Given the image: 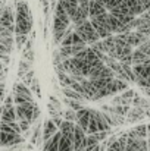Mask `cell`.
I'll use <instances>...</instances> for the list:
<instances>
[{
  "label": "cell",
  "mask_w": 150,
  "mask_h": 151,
  "mask_svg": "<svg viewBox=\"0 0 150 151\" xmlns=\"http://www.w3.org/2000/svg\"><path fill=\"white\" fill-rule=\"evenodd\" d=\"M15 34H31L33 32V13L30 4L25 0H15Z\"/></svg>",
  "instance_id": "obj_1"
},
{
  "label": "cell",
  "mask_w": 150,
  "mask_h": 151,
  "mask_svg": "<svg viewBox=\"0 0 150 151\" xmlns=\"http://www.w3.org/2000/svg\"><path fill=\"white\" fill-rule=\"evenodd\" d=\"M24 142V137L16 134L7 123L0 122V147H15Z\"/></svg>",
  "instance_id": "obj_2"
},
{
  "label": "cell",
  "mask_w": 150,
  "mask_h": 151,
  "mask_svg": "<svg viewBox=\"0 0 150 151\" xmlns=\"http://www.w3.org/2000/svg\"><path fill=\"white\" fill-rule=\"evenodd\" d=\"M72 27H74V31L80 35V38H81L84 43H87V44H91V43L100 40L99 34H97L96 29L93 28L90 19H84L83 22L75 24V25H72Z\"/></svg>",
  "instance_id": "obj_3"
},
{
  "label": "cell",
  "mask_w": 150,
  "mask_h": 151,
  "mask_svg": "<svg viewBox=\"0 0 150 151\" xmlns=\"http://www.w3.org/2000/svg\"><path fill=\"white\" fill-rule=\"evenodd\" d=\"M107 13V12H106ZM106 13L103 15H99V16H94V18H88L93 28L96 29V32L99 34L100 38H106L109 35H112V31L107 25V21H106Z\"/></svg>",
  "instance_id": "obj_4"
},
{
  "label": "cell",
  "mask_w": 150,
  "mask_h": 151,
  "mask_svg": "<svg viewBox=\"0 0 150 151\" xmlns=\"http://www.w3.org/2000/svg\"><path fill=\"white\" fill-rule=\"evenodd\" d=\"M125 151H149L147 138H130L128 137Z\"/></svg>",
  "instance_id": "obj_5"
},
{
  "label": "cell",
  "mask_w": 150,
  "mask_h": 151,
  "mask_svg": "<svg viewBox=\"0 0 150 151\" xmlns=\"http://www.w3.org/2000/svg\"><path fill=\"white\" fill-rule=\"evenodd\" d=\"M88 120H90V109L88 107H83L80 110H77V117H75V123L87 134V128H88Z\"/></svg>",
  "instance_id": "obj_6"
},
{
  "label": "cell",
  "mask_w": 150,
  "mask_h": 151,
  "mask_svg": "<svg viewBox=\"0 0 150 151\" xmlns=\"http://www.w3.org/2000/svg\"><path fill=\"white\" fill-rule=\"evenodd\" d=\"M16 120V113H15V104H3V110L0 114V122L9 123Z\"/></svg>",
  "instance_id": "obj_7"
},
{
  "label": "cell",
  "mask_w": 150,
  "mask_h": 151,
  "mask_svg": "<svg viewBox=\"0 0 150 151\" xmlns=\"http://www.w3.org/2000/svg\"><path fill=\"white\" fill-rule=\"evenodd\" d=\"M146 117V113H144V109H141V107H133V109H130V111L127 113V116H125V119H127V122L128 123H136V122H140V120H143Z\"/></svg>",
  "instance_id": "obj_8"
},
{
  "label": "cell",
  "mask_w": 150,
  "mask_h": 151,
  "mask_svg": "<svg viewBox=\"0 0 150 151\" xmlns=\"http://www.w3.org/2000/svg\"><path fill=\"white\" fill-rule=\"evenodd\" d=\"M106 7L104 4L100 1V0H90L88 1V18H94V16H99L106 13Z\"/></svg>",
  "instance_id": "obj_9"
},
{
  "label": "cell",
  "mask_w": 150,
  "mask_h": 151,
  "mask_svg": "<svg viewBox=\"0 0 150 151\" xmlns=\"http://www.w3.org/2000/svg\"><path fill=\"white\" fill-rule=\"evenodd\" d=\"M74 131H75V122H71V120H65L60 123L59 126V132L62 134V137L68 138L69 141L74 139Z\"/></svg>",
  "instance_id": "obj_10"
},
{
  "label": "cell",
  "mask_w": 150,
  "mask_h": 151,
  "mask_svg": "<svg viewBox=\"0 0 150 151\" xmlns=\"http://www.w3.org/2000/svg\"><path fill=\"white\" fill-rule=\"evenodd\" d=\"M59 131V128L51 122V119H46L43 122V131H41V138H43V142L46 139H49L51 135H54L56 132Z\"/></svg>",
  "instance_id": "obj_11"
},
{
  "label": "cell",
  "mask_w": 150,
  "mask_h": 151,
  "mask_svg": "<svg viewBox=\"0 0 150 151\" xmlns=\"http://www.w3.org/2000/svg\"><path fill=\"white\" fill-rule=\"evenodd\" d=\"M127 141H128V134L127 132H124V134H121L107 148H110V150L113 151H125V147H127Z\"/></svg>",
  "instance_id": "obj_12"
},
{
  "label": "cell",
  "mask_w": 150,
  "mask_h": 151,
  "mask_svg": "<svg viewBox=\"0 0 150 151\" xmlns=\"http://www.w3.org/2000/svg\"><path fill=\"white\" fill-rule=\"evenodd\" d=\"M59 139H60V132L57 131L54 135H51L49 139L44 141V144H43V151H57Z\"/></svg>",
  "instance_id": "obj_13"
},
{
  "label": "cell",
  "mask_w": 150,
  "mask_h": 151,
  "mask_svg": "<svg viewBox=\"0 0 150 151\" xmlns=\"http://www.w3.org/2000/svg\"><path fill=\"white\" fill-rule=\"evenodd\" d=\"M130 138H147V128L146 125H138L134 129L127 132Z\"/></svg>",
  "instance_id": "obj_14"
},
{
  "label": "cell",
  "mask_w": 150,
  "mask_h": 151,
  "mask_svg": "<svg viewBox=\"0 0 150 151\" xmlns=\"http://www.w3.org/2000/svg\"><path fill=\"white\" fill-rule=\"evenodd\" d=\"M62 93H63V96H65L66 99H71V100H78V101H81V103H84V101H86V99H84L80 93H77V91H75V90H72L71 87H63Z\"/></svg>",
  "instance_id": "obj_15"
},
{
  "label": "cell",
  "mask_w": 150,
  "mask_h": 151,
  "mask_svg": "<svg viewBox=\"0 0 150 151\" xmlns=\"http://www.w3.org/2000/svg\"><path fill=\"white\" fill-rule=\"evenodd\" d=\"M33 65H34V63H30V62L21 59V60H19V65H18V78L21 79L30 69H33Z\"/></svg>",
  "instance_id": "obj_16"
},
{
  "label": "cell",
  "mask_w": 150,
  "mask_h": 151,
  "mask_svg": "<svg viewBox=\"0 0 150 151\" xmlns=\"http://www.w3.org/2000/svg\"><path fill=\"white\" fill-rule=\"evenodd\" d=\"M131 104L136 106V107H141V109L150 107V101L147 100V99H144V97H141V96H138L137 93L134 94V97H133V100H131Z\"/></svg>",
  "instance_id": "obj_17"
},
{
  "label": "cell",
  "mask_w": 150,
  "mask_h": 151,
  "mask_svg": "<svg viewBox=\"0 0 150 151\" xmlns=\"http://www.w3.org/2000/svg\"><path fill=\"white\" fill-rule=\"evenodd\" d=\"M57 151H74V145H72V141H69L68 138L62 137V134H60V139H59Z\"/></svg>",
  "instance_id": "obj_18"
},
{
  "label": "cell",
  "mask_w": 150,
  "mask_h": 151,
  "mask_svg": "<svg viewBox=\"0 0 150 151\" xmlns=\"http://www.w3.org/2000/svg\"><path fill=\"white\" fill-rule=\"evenodd\" d=\"M30 90L33 93V96H36L37 99H41V87H40V81L34 76L31 84H30Z\"/></svg>",
  "instance_id": "obj_19"
},
{
  "label": "cell",
  "mask_w": 150,
  "mask_h": 151,
  "mask_svg": "<svg viewBox=\"0 0 150 151\" xmlns=\"http://www.w3.org/2000/svg\"><path fill=\"white\" fill-rule=\"evenodd\" d=\"M13 40H15V47H16V50H22V47H24V44L27 43V40H28V35H25V34H13Z\"/></svg>",
  "instance_id": "obj_20"
},
{
  "label": "cell",
  "mask_w": 150,
  "mask_h": 151,
  "mask_svg": "<svg viewBox=\"0 0 150 151\" xmlns=\"http://www.w3.org/2000/svg\"><path fill=\"white\" fill-rule=\"evenodd\" d=\"M63 103H65V106H66V107H69V109H72V110H75V111L84 107L81 101H78V100H71V99H66V97L63 99Z\"/></svg>",
  "instance_id": "obj_21"
},
{
  "label": "cell",
  "mask_w": 150,
  "mask_h": 151,
  "mask_svg": "<svg viewBox=\"0 0 150 151\" xmlns=\"http://www.w3.org/2000/svg\"><path fill=\"white\" fill-rule=\"evenodd\" d=\"M62 117H63L65 120H71V122H75V117H77V111L68 107V109L62 110Z\"/></svg>",
  "instance_id": "obj_22"
},
{
  "label": "cell",
  "mask_w": 150,
  "mask_h": 151,
  "mask_svg": "<svg viewBox=\"0 0 150 151\" xmlns=\"http://www.w3.org/2000/svg\"><path fill=\"white\" fill-rule=\"evenodd\" d=\"M34 49H28V50H22V59L24 60H27V62H30V63H34Z\"/></svg>",
  "instance_id": "obj_23"
},
{
  "label": "cell",
  "mask_w": 150,
  "mask_h": 151,
  "mask_svg": "<svg viewBox=\"0 0 150 151\" xmlns=\"http://www.w3.org/2000/svg\"><path fill=\"white\" fill-rule=\"evenodd\" d=\"M34 76H36V72H34L33 69H30V70H28L22 78H21V81H22L27 87H30V84H31V81H33V78H34Z\"/></svg>",
  "instance_id": "obj_24"
},
{
  "label": "cell",
  "mask_w": 150,
  "mask_h": 151,
  "mask_svg": "<svg viewBox=\"0 0 150 151\" xmlns=\"http://www.w3.org/2000/svg\"><path fill=\"white\" fill-rule=\"evenodd\" d=\"M137 49L141 51V53H144L147 57H150V40H147V41H146V43H143V44H140Z\"/></svg>",
  "instance_id": "obj_25"
},
{
  "label": "cell",
  "mask_w": 150,
  "mask_h": 151,
  "mask_svg": "<svg viewBox=\"0 0 150 151\" xmlns=\"http://www.w3.org/2000/svg\"><path fill=\"white\" fill-rule=\"evenodd\" d=\"M6 76H7V65L0 62V81H6Z\"/></svg>",
  "instance_id": "obj_26"
},
{
  "label": "cell",
  "mask_w": 150,
  "mask_h": 151,
  "mask_svg": "<svg viewBox=\"0 0 150 151\" xmlns=\"http://www.w3.org/2000/svg\"><path fill=\"white\" fill-rule=\"evenodd\" d=\"M40 3H41V6H43V13H44V16H46V19H47V18H49V13H50L49 0H40Z\"/></svg>",
  "instance_id": "obj_27"
},
{
  "label": "cell",
  "mask_w": 150,
  "mask_h": 151,
  "mask_svg": "<svg viewBox=\"0 0 150 151\" xmlns=\"http://www.w3.org/2000/svg\"><path fill=\"white\" fill-rule=\"evenodd\" d=\"M12 51H13L12 47H9V46H6V44L0 43V54H10Z\"/></svg>",
  "instance_id": "obj_28"
},
{
  "label": "cell",
  "mask_w": 150,
  "mask_h": 151,
  "mask_svg": "<svg viewBox=\"0 0 150 151\" xmlns=\"http://www.w3.org/2000/svg\"><path fill=\"white\" fill-rule=\"evenodd\" d=\"M49 100H50V103H51V104H53V106H54V107L57 109V110H62V103L57 100V99H56L54 96H50Z\"/></svg>",
  "instance_id": "obj_29"
},
{
  "label": "cell",
  "mask_w": 150,
  "mask_h": 151,
  "mask_svg": "<svg viewBox=\"0 0 150 151\" xmlns=\"http://www.w3.org/2000/svg\"><path fill=\"white\" fill-rule=\"evenodd\" d=\"M60 62H62L60 53H59V50H54L53 51V65H57V63H60Z\"/></svg>",
  "instance_id": "obj_30"
},
{
  "label": "cell",
  "mask_w": 150,
  "mask_h": 151,
  "mask_svg": "<svg viewBox=\"0 0 150 151\" xmlns=\"http://www.w3.org/2000/svg\"><path fill=\"white\" fill-rule=\"evenodd\" d=\"M6 96V85H4V81H0V101H3Z\"/></svg>",
  "instance_id": "obj_31"
},
{
  "label": "cell",
  "mask_w": 150,
  "mask_h": 151,
  "mask_svg": "<svg viewBox=\"0 0 150 151\" xmlns=\"http://www.w3.org/2000/svg\"><path fill=\"white\" fill-rule=\"evenodd\" d=\"M138 3H140V6H141L143 12H144V10H147V9H150V0H138Z\"/></svg>",
  "instance_id": "obj_32"
},
{
  "label": "cell",
  "mask_w": 150,
  "mask_h": 151,
  "mask_svg": "<svg viewBox=\"0 0 150 151\" xmlns=\"http://www.w3.org/2000/svg\"><path fill=\"white\" fill-rule=\"evenodd\" d=\"M0 62H3L4 65L10 63V54H0Z\"/></svg>",
  "instance_id": "obj_33"
},
{
  "label": "cell",
  "mask_w": 150,
  "mask_h": 151,
  "mask_svg": "<svg viewBox=\"0 0 150 151\" xmlns=\"http://www.w3.org/2000/svg\"><path fill=\"white\" fill-rule=\"evenodd\" d=\"M40 107H38V104H36L34 106V120L37 122V119H40Z\"/></svg>",
  "instance_id": "obj_34"
},
{
  "label": "cell",
  "mask_w": 150,
  "mask_h": 151,
  "mask_svg": "<svg viewBox=\"0 0 150 151\" xmlns=\"http://www.w3.org/2000/svg\"><path fill=\"white\" fill-rule=\"evenodd\" d=\"M4 4H6V0H0V9H1Z\"/></svg>",
  "instance_id": "obj_35"
},
{
  "label": "cell",
  "mask_w": 150,
  "mask_h": 151,
  "mask_svg": "<svg viewBox=\"0 0 150 151\" xmlns=\"http://www.w3.org/2000/svg\"><path fill=\"white\" fill-rule=\"evenodd\" d=\"M99 148H100V144H99V145H96V147H94L91 151H99Z\"/></svg>",
  "instance_id": "obj_36"
},
{
  "label": "cell",
  "mask_w": 150,
  "mask_h": 151,
  "mask_svg": "<svg viewBox=\"0 0 150 151\" xmlns=\"http://www.w3.org/2000/svg\"><path fill=\"white\" fill-rule=\"evenodd\" d=\"M147 148H149V151H150V138H147Z\"/></svg>",
  "instance_id": "obj_37"
},
{
  "label": "cell",
  "mask_w": 150,
  "mask_h": 151,
  "mask_svg": "<svg viewBox=\"0 0 150 151\" xmlns=\"http://www.w3.org/2000/svg\"><path fill=\"white\" fill-rule=\"evenodd\" d=\"M106 151H113V150H110V148H106Z\"/></svg>",
  "instance_id": "obj_38"
},
{
  "label": "cell",
  "mask_w": 150,
  "mask_h": 151,
  "mask_svg": "<svg viewBox=\"0 0 150 151\" xmlns=\"http://www.w3.org/2000/svg\"><path fill=\"white\" fill-rule=\"evenodd\" d=\"M0 104H1V101H0Z\"/></svg>",
  "instance_id": "obj_39"
}]
</instances>
